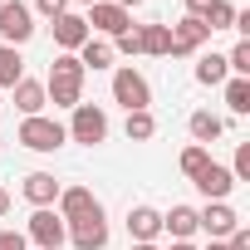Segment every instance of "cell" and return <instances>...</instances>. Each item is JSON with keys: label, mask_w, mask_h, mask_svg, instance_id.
Here are the masks:
<instances>
[{"label": "cell", "mask_w": 250, "mask_h": 250, "mask_svg": "<svg viewBox=\"0 0 250 250\" xmlns=\"http://www.w3.org/2000/svg\"><path fill=\"white\" fill-rule=\"evenodd\" d=\"M83 64H79V54H59L54 64H49V83H44V98L54 103V108H79L83 103Z\"/></svg>", "instance_id": "cell-1"}, {"label": "cell", "mask_w": 250, "mask_h": 250, "mask_svg": "<svg viewBox=\"0 0 250 250\" xmlns=\"http://www.w3.org/2000/svg\"><path fill=\"white\" fill-rule=\"evenodd\" d=\"M30 35H35V10L20 5V0H0V44L20 49Z\"/></svg>", "instance_id": "cell-2"}, {"label": "cell", "mask_w": 250, "mask_h": 250, "mask_svg": "<svg viewBox=\"0 0 250 250\" xmlns=\"http://www.w3.org/2000/svg\"><path fill=\"white\" fill-rule=\"evenodd\" d=\"M20 143L30 147V152H54V147H64L69 143V133H64V123H54V118H25L20 123Z\"/></svg>", "instance_id": "cell-3"}, {"label": "cell", "mask_w": 250, "mask_h": 250, "mask_svg": "<svg viewBox=\"0 0 250 250\" xmlns=\"http://www.w3.org/2000/svg\"><path fill=\"white\" fill-rule=\"evenodd\" d=\"M64 133H69L74 143H83V147H98V143L108 138V113H103V108H93V103H79Z\"/></svg>", "instance_id": "cell-4"}, {"label": "cell", "mask_w": 250, "mask_h": 250, "mask_svg": "<svg viewBox=\"0 0 250 250\" xmlns=\"http://www.w3.org/2000/svg\"><path fill=\"white\" fill-rule=\"evenodd\" d=\"M113 98L128 108V113H143V108L152 103V88H147V79L128 64V69H118V74H113Z\"/></svg>", "instance_id": "cell-5"}, {"label": "cell", "mask_w": 250, "mask_h": 250, "mask_svg": "<svg viewBox=\"0 0 250 250\" xmlns=\"http://www.w3.org/2000/svg\"><path fill=\"white\" fill-rule=\"evenodd\" d=\"M25 240H35L40 250H59V245L69 240V226H64L49 206H40V211L30 216V226H25Z\"/></svg>", "instance_id": "cell-6"}, {"label": "cell", "mask_w": 250, "mask_h": 250, "mask_svg": "<svg viewBox=\"0 0 250 250\" xmlns=\"http://www.w3.org/2000/svg\"><path fill=\"white\" fill-rule=\"evenodd\" d=\"M69 240H74V250H103V245H108L103 206H98V211H88L83 221H69Z\"/></svg>", "instance_id": "cell-7"}, {"label": "cell", "mask_w": 250, "mask_h": 250, "mask_svg": "<svg viewBox=\"0 0 250 250\" xmlns=\"http://www.w3.org/2000/svg\"><path fill=\"white\" fill-rule=\"evenodd\" d=\"M83 25H88V35H93V30H103V35H113V40H118V35H128V30H133V15H128V10H118L113 0H103V5H88Z\"/></svg>", "instance_id": "cell-8"}, {"label": "cell", "mask_w": 250, "mask_h": 250, "mask_svg": "<svg viewBox=\"0 0 250 250\" xmlns=\"http://www.w3.org/2000/svg\"><path fill=\"white\" fill-rule=\"evenodd\" d=\"M235 226H240V216H235L226 201H206V211H196V230H206L211 240H226Z\"/></svg>", "instance_id": "cell-9"}, {"label": "cell", "mask_w": 250, "mask_h": 250, "mask_svg": "<svg viewBox=\"0 0 250 250\" xmlns=\"http://www.w3.org/2000/svg\"><path fill=\"white\" fill-rule=\"evenodd\" d=\"M191 182H196V191H201L206 201H226V196H230V187H235L230 167H221V162H206V167H201Z\"/></svg>", "instance_id": "cell-10"}, {"label": "cell", "mask_w": 250, "mask_h": 250, "mask_svg": "<svg viewBox=\"0 0 250 250\" xmlns=\"http://www.w3.org/2000/svg\"><path fill=\"white\" fill-rule=\"evenodd\" d=\"M167 30H172V54H196V49L211 40V30H206L201 20H191V15L177 20V25H167Z\"/></svg>", "instance_id": "cell-11"}, {"label": "cell", "mask_w": 250, "mask_h": 250, "mask_svg": "<svg viewBox=\"0 0 250 250\" xmlns=\"http://www.w3.org/2000/svg\"><path fill=\"white\" fill-rule=\"evenodd\" d=\"M88 211H98V196L88 191V187H64L59 191V221L69 226V221H83Z\"/></svg>", "instance_id": "cell-12"}, {"label": "cell", "mask_w": 250, "mask_h": 250, "mask_svg": "<svg viewBox=\"0 0 250 250\" xmlns=\"http://www.w3.org/2000/svg\"><path fill=\"white\" fill-rule=\"evenodd\" d=\"M54 25V44L64 49V54H74L83 40H88V25H83V15H74V10H64L59 20H49Z\"/></svg>", "instance_id": "cell-13"}, {"label": "cell", "mask_w": 250, "mask_h": 250, "mask_svg": "<svg viewBox=\"0 0 250 250\" xmlns=\"http://www.w3.org/2000/svg\"><path fill=\"white\" fill-rule=\"evenodd\" d=\"M59 191H64V187H59L49 172H30V177H25V201H35V211H40V206H54Z\"/></svg>", "instance_id": "cell-14"}, {"label": "cell", "mask_w": 250, "mask_h": 250, "mask_svg": "<svg viewBox=\"0 0 250 250\" xmlns=\"http://www.w3.org/2000/svg\"><path fill=\"white\" fill-rule=\"evenodd\" d=\"M157 230H162V211H152V206H133V211H128V235H133V245L152 240Z\"/></svg>", "instance_id": "cell-15"}, {"label": "cell", "mask_w": 250, "mask_h": 250, "mask_svg": "<svg viewBox=\"0 0 250 250\" xmlns=\"http://www.w3.org/2000/svg\"><path fill=\"white\" fill-rule=\"evenodd\" d=\"M44 103H49V98H44V83H40V79H20V83H15V108H20L25 118H40Z\"/></svg>", "instance_id": "cell-16"}, {"label": "cell", "mask_w": 250, "mask_h": 250, "mask_svg": "<svg viewBox=\"0 0 250 250\" xmlns=\"http://www.w3.org/2000/svg\"><path fill=\"white\" fill-rule=\"evenodd\" d=\"M162 230H167L172 240H187V235L196 230V206H172V211L162 216Z\"/></svg>", "instance_id": "cell-17"}, {"label": "cell", "mask_w": 250, "mask_h": 250, "mask_svg": "<svg viewBox=\"0 0 250 250\" xmlns=\"http://www.w3.org/2000/svg\"><path fill=\"white\" fill-rule=\"evenodd\" d=\"M143 54H172V30L167 25H138Z\"/></svg>", "instance_id": "cell-18"}, {"label": "cell", "mask_w": 250, "mask_h": 250, "mask_svg": "<svg viewBox=\"0 0 250 250\" xmlns=\"http://www.w3.org/2000/svg\"><path fill=\"white\" fill-rule=\"evenodd\" d=\"M79 64H83V69H108V64H113V44H103V40L88 35V40L79 44Z\"/></svg>", "instance_id": "cell-19"}, {"label": "cell", "mask_w": 250, "mask_h": 250, "mask_svg": "<svg viewBox=\"0 0 250 250\" xmlns=\"http://www.w3.org/2000/svg\"><path fill=\"white\" fill-rule=\"evenodd\" d=\"M226 79H230V69H226V54H201V64H196V83L216 88V83H226Z\"/></svg>", "instance_id": "cell-20"}, {"label": "cell", "mask_w": 250, "mask_h": 250, "mask_svg": "<svg viewBox=\"0 0 250 250\" xmlns=\"http://www.w3.org/2000/svg\"><path fill=\"white\" fill-rule=\"evenodd\" d=\"M20 79H25V59H20V49L0 44V88H15Z\"/></svg>", "instance_id": "cell-21"}, {"label": "cell", "mask_w": 250, "mask_h": 250, "mask_svg": "<svg viewBox=\"0 0 250 250\" xmlns=\"http://www.w3.org/2000/svg\"><path fill=\"white\" fill-rule=\"evenodd\" d=\"M221 133H226V123H221L216 113H206V108H201V113H191V138H196L201 147H206V143H216Z\"/></svg>", "instance_id": "cell-22"}, {"label": "cell", "mask_w": 250, "mask_h": 250, "mask_svg": "<svg viewBox=\"0 0 250 250\" xmlns=\"http://www.w3.org/2000/svg\"><path fill=\"white\" fill-rule=\"evenodd\" d=\"M123 133H128V143H147L157 133V118L143 108V113H128V123H123Z\"/></svg>", "instance_id": "cell-23"}, {"label": "cell", "mask_w": 250, "mask_h": 250, "mask_svg": "<svg viewBox=\"0 0 250 250\" xmlns=\"http://www.w3.org/2000/svg\"><path fill=\"white\" fill-rule=\"evenodd\" d=\"M226 108L250 113V79H226Z\"/></svg>", "instance_id": "cell-24"}, {"label": "cell", "mask_w": 250, "mask_h": 250, "mask_svg": "<svg viewBox=\"0 0 250 250\" xmlns=\"http://www.w3.org/2000/svg\"><path fill=\"white\" fill-rule=\"evenodd\" d=\"M206 162H211V152H206V147H201V143H196V147H187V152H182V172H187V177H196V172H201V167H206Z\"/></svg>", "instance_id": "cell-25"}, {"label": "cell", "mask_w": 250, "mask_h": 250, "mask_svg": "<svg viewBox=\"0 0 250 250\" xmlns=\"http://www.w3.org/2000/svg\"><path fill=\"white\" fill-rule=\"evenodd\" d=\"M230 177H235V182H250V143H240V147H235V162H230Z\"/></svg>", "instance_id": "cell-26"}, {"label": "cell", "mask_w": 250, "mask_h": 250, "mask_svg": "<svg viewBox=\"0 0 250 250\" xmlns=\"http://www.w3.org/2000/svg\"><path fill=\"white\" fill-rule=\"evenodd\" d=\"M35 10H40L44 20H59V15L69 10V0H35Z\"/></svg>", "instance_id": "cell-27"}, {"label": "cell", "mask_w": 250, "mask_h": 250, "mask_svg": "<svg viewBox=\"0 0 250 250\" xmlns=\"http://www.w3.org/2000/svg\"><path fill=\"white\" fill-rule=\"evenodd\" d=\"M118 54H143V40H138V30L118 35Z\"/></svg>", "instance_id": "cell-28"}, {"label": "cell", "mask_w": 250, "mask_h": 250, "mask_svg": "<svg viewBox=\"0 0 250 250\" xmlns=\"http://www.w3.org/2000/svg\"><path fill=\"white\" fill-rule=\"evenodd\" d=\"M0 250H30L25 230H5V235H0Z\"/></svg>", "instance_id": "cell-29"}, {"label": "cell", "mask_w": 250, "mask_h": 250, "mask_svg": "<svg viewBox=\"0 0 250 250\" xmlns=\"http://www.w3.org/2000/svg\"><path fill=\"white\" fill-rule=\"evenodd\" d=\"M226 250H250V230H245V226H235V230L226 235Z\"/></svg>", "instance_id": "cell-30"}, {"label": "cell", "mask_w": 250, "mask_h": 250, "mask_svg": "<svg viewBox=\"0 0 250 250\" xmlns=\"http://www.w3.org/2000/svg\"><path fill=\"white\" fill-rule=\"evenodd\" d=\"M211 5H216V0H187V15L206 25V10H211Z\"/></svg>", "instance_id": "cell-31"}, {"label": "cell", "mask_w": 250, "mask_h": 250, "mask_svg": "<svg viewBox=\"0 0 250 250\" xmlns=\"http://www.w3.org/2000/svg\"><path fill=\"white\" fill-rule=\"evenodd\" d=\"M113 5H118V10H138L143 0H113Z\"/></svg>", "instance_id": "cell-32"}, {"label": "cell", "mask_w": 250, "mask_h": 250, "mask_svg": "<svg viewBox=\"0 0 250 250\" xmlns=\"http://www.w3.org/2000/svg\"><path fill=\"white\" fill-rule=\"evenodd\" d=\"M5 211H10V196H5V191H0V216H5Z\"/></svg>", "instance_id": "cell-33"}, {"label": "cell", "mask_w": 250, "mask_h": 250, "mask_svg": "<svg viewBox=\"0 0 250 250\" xmlns=\"http://www.w3.org/2000/svg\"><path fill=\"white\" fill-rule=\"evenodd\" d=\"M133 250H157V245H152V240H143V245H133Z\"/></svg>", "instance_id": "cell-34"}, {"label": "cell", "mask_w": 250, "mask_h": 250, "mask_svg": "<svg viewBox=\"0 0 250 250\" xmlns=\"http://www.w3.org/2000/svg\"><path fill=\"white\" fill-rule=\"evenodd\" d=\"M172 250H191V245H187V240H172Z\"/></svg>", "instance_id": "cell-35"}, {"label": "cell", "mask_w": 250, "mask_h": 250, "mask_svg": "<svg viewBox=\"0 0 250 250\" xmlns=\"http://www.w3.org/2000/svg\"><path fill=\"white\" fill-rule=\"evenodd\" d=\"M79 5H103V0H79Z\"/></svg>", "instance_id": "cell-36"}]
</instances>
